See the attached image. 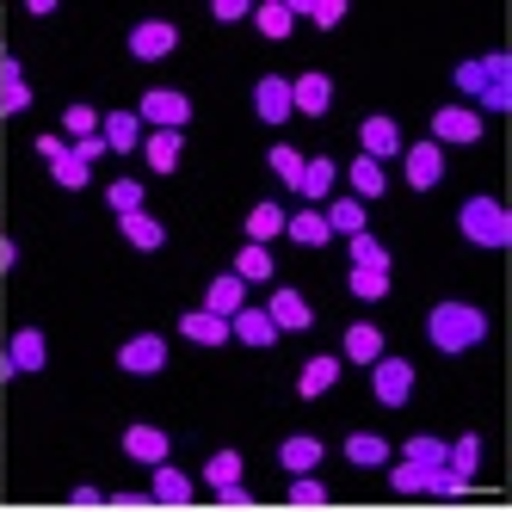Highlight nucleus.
Returning a JSON list of instances; mask_svg holds the SVG:
<instances>
[{
	"label": "nucleus",
	"instance_id": "f257e3e1",
	"mask_svg": "<svg viewBox=\"0 0 512 512\" xmlns=\"http://www.w3.org/2000/svg\"><path fill=\"white\" fill-rule=\"evenodd\" d=\"M426 340H432L438 352L463 358L469 346H482V340H488V315L475 309V303H438V309L426 315Z\"/></svg>",
	"mask_w": 512,
	"mask_h": 512
},
{
	"label": "nucleus",
	"instance_id": "f03ea898",
	"mask_svg": "<svg viewBox=\"0 0 512 512\" xmlns=\"http://www.w3.org/2000/svg\"><path fill=\"white\" fill-rule=\"evenodd\" d=\"M457 229H463V241H475V247H512V210H500L494 198H469V204L457 210Z\"/></svg>",
	"mask_w": 512,
	"mask_h": 512
},
{
	"label": "nucleus",
	"instance_id": "7ed1b4c3",
	"mask_svg": "<svg viewBox=\"0 0 512 512\" xmlns=\"http://www.w3.org/2000/svg\"><path fill=\"white\" fill-rule=\"evenodd\" d=\"M371 395H377V408H408L414 401V364L408 358H377L371 364Z\"/></svg>",
	"mask_w": 512,
	"mask_h": 512
},
{
	"label": "nucleus",
	"instance_id": "20e7f679",
	"mask_svg": "<svg viewBox=\"0 0 512 512\" xmlns=\"http://www.w3.org/2000/svg\"><path fill=\"white\" fill-rule=\"evenodd\" d=\"M136 118L155 124V130H179V124L192 118V99L173 93V87H149V93H142V105H136Z\"/></svg>",
	"mask_w": 512,
	"mask_h": 512
},
{
	"label": "nucleus",
	"instance_id": "39448f33",
	"mask_svg": "<svg viewBox=\"0 0 512 512\" xmlns=\"http://www.w3.org/2000/svg\"><path fill=\"white\" fill-rule=\"evenodd\" d=\"M179 50V25H167V19H142L136 31H130V56L136 62H161V56H173Z\"/></svg>",
	"mask_w": 512,
	"mask_h": 512
},
{
	"label": "nucleus",
	"instance_id": "423d86ee",
	"mask_svg": "<svg viewBox=\"0 0 512 512\" xmlns=\"http://www.w3.org/2000/svg\"><path fill=\"white\" fill-rule=\"evenodd\" d=\"M161 364H167V340L161 334H136V340L118 346V371H130V377H155Z\"/></svg>",
	"mask_w": 512,
	"mask_h": 512
},
{
	"label": "nucleus",
	"instance_id": "0eeeda50",
	"mask_svg": "<svg viewBox=\"0 0 512 512\" xmlns=\"http://www.w3.org/2000/svg\"><path fill=\"white\" fill-rule=\"evenodd\" d=\"M167 451H173V438L161 432V426H149V420H136V426H124V457L130 463H167Z\"/></svg>",
	"mask_w": 512,
	"mask_h": 512
},
{
	"label": "nucleus",
	"instance_id": "6e6552de",
	"mask_svg": "<svg viewBox=\"0 0 512 512\" xmlns=\"http://www.w3.org/2000/svg\"><path fill=\"white\" fill-rule=\"evenodd\" d=\"M327 105H334V81H327V75H315V68H309V75H297V81H290V112L321 118Z\"/></svg>",
	"mask_w": 512,
	"mask_h": 512
},
{
	"label": "nucleus",
	"instance_id": "1a4fd4ad",
	"mask_svg": "<svg viewBox=\"0 0 512 512\" xmlns=\"http://www.w3.org/2000/svg\"><path fill=\"white\" fill-rule=\"evenodd\" d=\"M7 364H13V377H25V371H44V364H50L44 327H19V334H13V346H7Z\"/></svg>",
	"mask_w": 512,
	"mask_h": 512
},
{
	"label": "nucleus",
	"instance_id": "9d476101",
	"mask_svg": "<svg viewBox=\"0 0 512 512\" xmlns=\"http://www.w3.org/2000/svg\"><path fill=\"white\" fill-rule=\"evenodd\" d=\"M438 179H445V149H438V142H414V149H408V186L432 192Z\"/></svg>",
	"mask_w": 512,
	"mask_h": 512
},
{
	"label": "nucleus",
	"instance_id": "9b49d317",
	"mask_svg": "<svg viewBox=\"0 0 512 512\" xmlns=\"http://www.w3.org/2000/svg\"><path fill=\"white\" fill-rule=\"evenodd\" d=\"M482 136V112L451 105V112H432V142H475Z\"/></svg>",
	"mask_w": 512,
	"mask_h": 512
},
{
	"label": "nucleus",
	"instance_id": "f8f14e48",
	"mask_svg": "<svg viewBox=\"0 0 512 512\" xmlns=\"http://www.w3.org/2000/svg\"><path fill=\"white\" fill-rule=\"evenodd\" d=\"M272 327H278V334H303V327L315 321V309L303 303V290H272Z\"/></svg>",
	"mask_w": 512,
	"mask_h": 512
},
{
	"label": "nucleus",
	"instance_id": "ddd939ff",
	"mask_svg": "<svg viewBox=\"0 0 512 512\" xmlns=\"http://www.w3.org/2000/svg\"><path fill=\"white\" fill-rule=\"evenodd\" d=\"M253 112H260L266 124H284V118H297V112H290V81H284V75H266L260 87H253Z\"/></svg>",
	"mask_w": 512,
	"mask_h": 512
},
{
	"label": "nucleus",
	"instance_id": "4468645a",
	"mask_svg": "<svg viewBox=\"0 0 512 512\" xmlns=\"http://www.w3.org/2000/svg\"><path fill=\"white\" fill-rule=\"evenodd\" d=\"M19 112H31V87L19 75V62L0 56V118H19Z\"/></svg>",
	"mask_w": 512,
	"mask_h": 512
},
{
	"label": "nucleus",
	"instance_id": "2eb2a0df",
	"mask_svg": "<svg viewBox=\"0 0 512 512\" xmlns=\"http://www.w3.org/2000/svg\"><path fill=\"white\" fill-rule=\"evenodd\" d=\"M358 142H364V155H371V161H389V155H401V124L395 118H364Z\"/></svg>",
	"mask_w": 512,
	"mask_h": 512
},
{
	"label": "nucleus",
	"instance_id": "dca6fc26",
	"mask_svg": "<svg viewBox=\"0 0 512 512\" xmlns=\"http://www.w3.org/2000/svg\"><path fill=\"white\" fill-rule=\"evenodd\" d=\"M155 506H192V475L173 469V463H155V488H149Z\"/></svg>",
	"mask_w": 512,
	"mask_h": 512
},
{
	"label": "nucleus",
	"instance_id": "f3484780",
	"mask_svg": "<svg viewBox=\"0 0 512 512\" xmlns=\"http://www.w3.org/2000/svg\"><path fill=\"white\" fill-rule=\"evenodd\" d=\"M118 223H124V241H130V247H142V253L167 247V229H161V216H149V210H124Z\"/></svg>",
	"mask_w": 512,
	"mask_h": 512
},
{
	"label": "nucleus",
	"instance_id": "a211bd4d",
	"mask_svg": "<svg viewBox=\"0 0 512 512\" xmlns=\"http://www.w3.org/2000/svg\"><path fill=\"white\" fill-rule=\"evenodd\" d=\"M229 334H235L241 346H272V340H278V327H272L266 309H235V315H229Z\"/></svg>",
	"mask_w": 512,
	"mask_h": 512
},
{
	"label": "nucleus",
	"instance_id": "6ab92c4d",
	"mask_svg": "<svg viewBox=\"0 0 512 512\" xmlns=\"http://www.w3.org/2000/svg\"><path fill=\"white\" fill-rule=\"evenodd\" d=\"M204 309L229 321L235 309H247V284H241L235 272H223V278H210V290H204Z\"/></svg>",
	"mask_w": 512,
	"mask_h": 512
},
{
	"label": "nucleus",
	"instance_id": "aec40b11",
	"mask_svg": "<svg viewBox=\"0 0 512 512\" xmlns=\"http://www.w3.org/2000/svg\"><path fill=\"white\" fill-rule=\"evenodd\" d=\"M99 136H105V149L130 155L136 142H142V118H136V112H105V118H99Z\"/></svg>",
	"mask_w": 512,
	"mask_h": 512
},
{
	"label": "nucleus",
	"instance_id": "412c9836",
	"mask_svg": "<svg viewBox=\"0 0 512 512\" xmlns=\"http://www.w3.org/2000/svg\"><path fill=\"white\" fill-rule=\"evenodd\" d=\"M179 334H186L192 346H223V340H229V321L210 315V309H192L186 321H179Z\"/></svg>",
	"mask_w": 512,
	"mask_h": 512
},
{
	"label": "nucleus",
	"instance_id": "4be33fe9",
	"mask_svg": "<svg viewBox=\"0 0 512 512\" xmlns=\"http://www.w3.org/2000/svg\"><path fill=\"white\" fill-rule=\"evenodd\" d=\"M346 358H352V364H377V358H383V327L352 321V327H346Z\"/></svg>",
	"mask_w": 512,
	"mask_h": 512
},
{
	"label": "nucleus",
	"instance_id": "5701e85b",
	"mask_svg": "<svg viewBox=\"0 0 512 512\" xmlns=\"http://www.w3.org/2000/svg\"><path fill=\"white\" fill-rule=\"evenodd\" d=\"M278 463H284L290 475H303V469H315V463H321V438H309V432H290L284 445H278Z\"/></svg>",
	"mask_w": 512,
	"mask_h": 512
},
{
	"label": "nucleus",
	"instance_id": "b1692460",
	"mask_svg": "<svg viewBox=\"0 0 512 512\" xmlns=\"http://www.w3.org/2000/svg\"><path fill=\"white\" fill-rule=\"evenodd\" d=\"M334 383H340V358H309V364H303V377H297V395L315 401V395H327Z\"/></svg>",
	"mask_w": 512,
	"mask_h": 512
},
{
	"label": "nucleus",
	"instance_id": "393cba45",
	"mask_svg": "<svg viewBox=\"0 0 512 512\" xmlns=\"http://www.w3.org/2000/svg\"><path fill=\"white\" fill-rule=\"evenodd\" d=\"M284 235L297 241V247H321L334 229H327V216H321V210H297V216H284Z\"/></svg>",
	"mask_w": 512,
	"mask_h": 512
},
{
	"label": "nucleus",
	"instance_id": "a878e982",
	"mask_svg": "<svg viewBox=\"0 0 512 512\" xmlns=\"http://www.w3.org/2000/svg\"><path fill=\"white\" fill-rule=\"evenodd\" d=\"M272 266H278V260H272L260 241H247V247L235 253V278H241V284H266V278H272Z\"/></svg>",
	"mask_w": 512,
	"mask_h": 512
},
{
	"label": "nucleus",
	"instance_id": "bb28decb",
	"mask_svg": "<svg viewBox=\"0 0 512 512\" xmlns=\"http://www.w3.org/2000/svg\"><path fill=\"white\" fill-rule=\"evenodd\" d=\"M253 25H260L266 38H290V25H297V7H290V0H266V7H253Z\"/></svg>",
	"mask_w": 512,
	"mask_h": 512
},
{
	"label": "nucleus",
	"instance_id": "cd10ccee",
	"mask_svg": "<svg viewBox=\"0 0 512 512\" xmlns=\"http://www.w3.org/2000/svg\"><path fill=\"white\" fill-rule=\"evenodd\" d=\"M346 457H352L358 469H383V463H389V445H383L377 432H352V438H346Z\"/></svg>",
	"mask_w": 512,
	"mask_h": 512
},
{
	"label": "nucleus",
	"instance_id": "c85d7f7f",
	"mask_svg": "<svg viewBox=\"0 0 512 512\" xmlns=\"http://www.w3.org/2000/svg\"><path fill=\"white\" fill-rule=\"evenodd\" d=\"M327 229L334 235H364V198H340V204H327Z\"/></svg>",
	"mask_w": 512,
	"mask_h": 512
},
{
	"label": "nucleus",
	"instance_id": "c756f323",
	"mask_svg": "<svg viewBox=\"0 0 512 512\" xmlns=\"http://www.w3.org/2000/svg\"><path fill=\"white\" fill-rule=\"evenodd\" d=\"M142 155H149L155 173H173L179 167V130H155L149 142H142Z\"/></svg>",
	"mask_w": 512,
	"mask_h": 512
},
{
	"label": "nucleus",
	"instance_id": "7c9ffc66",
	"mask_svg": "<svg viewBox=\"0 0 512 512\" xmlns=\"http://www.w3.org/2000/svg\"><path fill=\"white\" fill-rule=\"evenodd\" d=\"M272 235H284V210H278V204H253V210H247V241L266 247Z\"/></svg>",
	"mask_w": 512,
	"mask_h": 512
},
{
	"label": "nucleus",
	"instance_id": "2f4dec72",
	"mask_svg": "<svg viewBox=\"0 0 512 512\" xmlns=\"http://www.w3.org/2000/svg\"><path fill=\"white\" fill-rule=\"evenodd\" d=\"M383 186H389V179H383V161L358 155V161H352V192H358V198H383Z\"/></svg>",
	"mask_w": 512,
	"mask_h": 512
},
{
	"label": "nucleus",
	"instance_id": "473e14b6",
	"mask_svg": "<svg viewBox=\"0 0 512 512\" xmlns=\"http://www.w3.org/2000/svg\"><path fill=\"white\" fill-rule=\"evenodd\" d=\"M297 192L303 198H327V192H334V161H303V179H297Z\"/></svg>",
	"mask_w": 512,
	"mask_h": 512
},
{
	"label": "nucleus",
	"instance_id": "72a5a7b5",
	"mask_svg": "<svg viewBox=\"0 0 512 512\" xmlns=\"http://www.w3.org/2000/svg\"><path fill=\"white\" fill-rule=\"evenodd\" d=\"M50 173H56V186H68V192H81L87 179H93V167H87V161H75V149H62V155L50 161Z\"/></svg>",
	"mask_w": 512,
	"mask_h": 512
},
{
	"label": "nucleus",
	"instance_id": "f704fd0d",
	"mask_svg": "<svg viewBox=\"0 0 512 512\" xmlns=\"http://www.w3.org/2000/svg\"><path fill=\"white\" fill-rule=\"evenodd\" d=\"M352 297H364V303H377V297H389V272H377V266H352Z\"/></svg>",
	"mask_w": 512,
	"mask_h": 512
},
{
	"label": "nucleus",
	"instance_id": "c9c22d12",
	"mask_svg": "<svg viewBox=\"0 0 512 512\" xmlns=\"http://www.w3.org/2000/svg\"><path fill=\"white\" fill-rule=\"evenodd\" d=\"M229 482H241V457L235 451H216L204 463V488H229Z\"/></svg>",
	"mask_w": 512,
	"mask_h": 512
},
{
	"label": "nucleus",
	"instance_id": "e433bc0d",
	"mask_svg": "<svg viewBox=\"0 0 512 512\" xmlns=\"http://www.w3.org/2000/svg\"><path fill=\"white\" fill-rule=\"evenodd\" d=\"M352 241V266H377V272H389V247L377 241V235H346Z\"/></svg>",
	"mask_w": 512,
	"mask_h": 512
},
{
	"label": "nucleus",
	"instance_id": "4c0bfd02",
	"mask_svg": "<svg viewBox=\"0 0 512 512\" xmlns=\"http://www.w3.org/2000/svg\"><path fill=\"white\" fill-rule=\"evenodd\" d=\"M475 457H482V438H475V432H463L457 445L445 451V463H451V469L463 475V482H469V475H475Z\"/></svg>",
	"mask_w": 512,
	"mask_h": 512
},
{
	"label": "nucleus",
	"instance_id": "58836bf2",
	"mask_svg": "<svg viewBox=\"0 0 512 512\" xmlns=\"http://www.w3.org/2000/svg\"><path fill=\"white\" fill-rule=\"evenodd\" d=\"M445 438H432V432H420V438H408V463H420V469H432V463H445Z\"/></svg>",
	"mask_w": 512,
	"mask_h": 512
},
{
	"label": "nucleus",
	"instance_id": "ea45409f",
	"mask_svg": "<svg viewBox=\"0 0 512 512\" xmlns=\"http://www.w3.org/2000/svg\"><path fill=\"white\" fill-rule=\"evenodd\" d=\"M266 161H272V173L284 179V186H297V179H303V155H297V149H290V142H278V149H272Z\"/></svg>",
	"mask_w": 512,
	"mask_h": 512
},
{
	"label": "nucleus",
	"instance_id": "a19ab883",
	"mask_svg": "<svg viewBox=\"0 0 512 512\" xmlns=\"http://www.w3.org/2000/svg\"><path fill=\"white\" fill-rule=\"evenodd\" d=\"M62 130L75 136V142H81V136H99V112H93V105H68V112H62Z\"/></svg>",
	"mask_w": 512,
	"mask_h": 512
},
{
	"label": "nucleus",
	"instance_id": "79ce46f5",
	"mask_svg": "<svg viewBox=\"0 0 512 512\" xmlns=\"http://www.w3.org/2000/svg\"><path fill=\"white\" fill-rule=\"evenodd\" d=\"M290 506H327V488L315 482V475H309V469L297 475V482H290Z\"/></svg>",
	"mask_w": 512,
	"mask_h": 512
},
{
	"label": "nucleus",
	"instance_id": "37998d69",
	"mask_svg": "<svg viewBox=\"0 0 512 512\" xmlns=\"http://www.w3.org/2000/svg\"><path fill=\"white\" fill-rule=\"evenodd\" d=\"M105 204H112L118 216H124V210H142V179H118V186L105 192Z\"/></svg>",
	"mask_w": 512,
	"mask_h": 512
},
{
	"label": "nucleus",
	"instance_id": "c03bdc74",
	"mask_svg": "<svg viewBox=\"0 0 512 512\" xmlns=\"http://www.w3.org/2000/svg\"><path fill=\"white\" fill-rule=\"evenodd\" d=\"M297 13H309L321 31H334V25L346 19V0H309V7H297Z\"/></svg>",
	"mask_w": 512,
	"mask_h": 512
},
{
	"label": "nucleus",
	"instance_id": "a18cd8bd",
	"mask_svg": "<svg viewBox=\"0 0 512 512\" xmlns=\"http://www.w3.org/2000/svg\"><path fill=\"white\" fill-rule=\"evenodd\" d=\"M457 87H463L469 99L482 93V87H488V75H482V62H457Z\"/></svg>",
	"mask_w": 512,
	"mask_h": 512
},
{
	"label": "nucleus",
	"instance_id": "49530a36",
	"mask_svg": "<svg viewBox=\"0 0 512 512\" xmlns=\"http://www.w3.org/2000/svg\"><path fill=\"white\" fill-rule=\"evenodd\" d=\"M389 482H395V494H420V463H395Z\"/></svg>",
	"mask_w": 512,
	"mask_h": 512
},
{
	"label": "nucleus",
	"instance_id": "de8ad7c7",
	"mask_svg": "<svg viewBox=\"0 0 512 512\" xmlns=\"http://www.w3.org/2000/svg\"><path fill=\"white\" fill-rule=\"evenodd\" d=\"M253 7H247V0H216V7H210V19L216 25H235V19H247Z\"/></svg>",
	"mask_w": 512,
	"mask_h": 512
},
{
	"label": "nucleus",
	"instance_id": "09e8293b",
	"mask_svg": "<svg viewBox=\"0 0 512 512\" xmlns=\"http://www.w3.org/2000/svg\"><path fill=\"white\" fill-rule=\"evenodd\" d=\"M68 149H75V161H87V167H93V161L105 155V136H81V142H68Z\"/></svg>",
	"mask_w": 512,
	"mask_h": 512
},
{
	"label": "nucleus",
	"instance_id": "8fccbe9b",
	"mask_svg": "<svg viewBox=\"0 0 512 512\" xmlns=\"http://www.w3.org/2000/svg\"><path fill=\"white\" fill-rule=\"evenodd\" d=\"M475 99H482V112H506V105H512V87H482Z\"/></svg>",
	"mask_w": 512,
	"mask_h": 512
},
{
	"label": "nucleus",
	"instance_id": "3c124183",
	"mask_svg": "<svg viewBox=\"0 0 512 512\" xmlns=\"http://www.w3.org/2000/svg\"><path fill=\"white\" fill-rule=\"evenodd\" d=\"M216 506H253V494L241 482H229V488H216Z\"/></svg>",
	"mask_w": 512,
	"mask_h": 512
},
{
	"label": "nucleus",
	"instance_id": "603ef678",
	"mask_svg": "<svg viewBox=\"0 0 512 512\" xmlns=\"http://www.w3.org/2000/svg\"><path fill=\"white\" fill-rule=\"evenodd\" d=\"M68 506H81V512H87V506H105V494H99V488H87V482H81V488H75V494H68Z\"/></svg>",
	"mask_w": 512,
	"mask_h": 512
},
{
	"label": "nucleus",
	"instance_id": "864d4df0",
	"mask_svg": "<svg viewBox=\"0 0 512 512\" xmlns=\"http://www.w3.org/2000/svg\"><path fill=\"white\" fill-rule=\"evenodd\" d=\"M62 149H68V142H62V136H38V155H44V161H56Z\"/></svg>",
	"mask_w": 512,
	"mask_h": 512
},
{
	"label": "nucleus",
	"instance_id": "5fc2aeb1",
	"mask_svg": "<svg viewBox=\"0 0 512 512\" xmlns=\"http://www.w3.org/2000/svg\"><path fill=\"white\" fill-rule=\"evenodd\" d=\"M13 266H19V247H13V241H0V272H13Z\"/></svg>",
	"mask_w": 512,
	"mask_h": 512
}]
</instances>
